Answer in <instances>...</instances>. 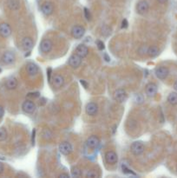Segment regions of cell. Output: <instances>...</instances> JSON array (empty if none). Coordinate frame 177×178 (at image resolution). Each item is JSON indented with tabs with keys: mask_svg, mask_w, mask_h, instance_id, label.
Returning <instances> with one entry per match:
<instances>
[{
	"mask_svg": "<svg viewBox=\"0 0 177 178\" xmlns=\"http://www.w3.org/2000/svg\"><path fill=\"white\" fill-rule=\"evenodd\" d=\"M58 149H59L60 153L63 154V155H69L73 151V147H72L71 143L69 142H62L59 144Z\"/></svg>",
	"mask_w": 177,
	"mask_h": 178,
	"instance_id": "cell-1",
	"label": "cell"
},
{
	"mask_svg": "<svg viewBox=\"0 0 177 178\" xmlns=\"http://www.w3.org/2000/svg\"><path fill=\"white\" fill-rule=\"evenodd\" d=\"M128 98V94H127L126 90L123 89H117L114 92V99L116 102H124Z\"/></svg>",
	"mask_w": 177,
	"mask_h": 178,
	"instance_id": "cell-2",
	"label": "cell"
},
{
	"mask_svg": "<svg viewBox=\"0 0 177 178\" xmlns=\"http://www.w3.org/2000/svg\"><path fill=\"white\" fill-rule=\"evenodd\" d=\"M131 152L133 153L135 155H140L144 151V144L141 142H135L131 145Z\"/></svg>",
	"mask_w": 177,
	"mask_h": 178,
	"instance_id": "cell-3",
	"label": "cell"
},
{
	"mask_svg": "<svg viewBox=\"0 0 177 178\" xmlns=\"http://www.w3.org/2000/svg\"><path fill=\"white\" fill-rule=\"evenodd\" d=\"M85 34V29L82 25H75L72 30H71V35L72 37L76 39H80L83 37V35Z\"/></svg>",
	"mask_w": 177,
	"mask_h": 178,
	"instance_id": "cell-4",
	"label": "cell"
},
{
	"mask_svg": "<svg viewBox=\"0 0 177 178\" xmlns=\"http://www.w3.org/2000/svg\"><path fill=\"white\" fill-rule=\"evenodd\" d=\"M149 9V3L146 0H141L137 3L136 12L140 15H144L145 13L148 12Z\"/></svg>",
	"mask_w": 177,
	"mask_h": 178,
	"instance_id": "cell-5",
	"label": "cell"
},
{
	"mask_svg": "<svg viewBox=\"0 0 177 178\" xmlns=\"http://www.w3.org/2000/svg\"><path fill=\"white\" fill-rule=\"evenodd\" d=\"M168 69L167 67H164V66H160L158 68L155 69V74L157 78L161 79V80H164L167 78V76H168Z\"/></svg>",
	"mask_w": 177,
	"mask_h": 178,
	"instance_id": "cell-6",
	"label": "cell"
},
{
	"mask_svg": "<svg viewBox=\"0 0 177 178\" xmlns=\"http://www.w3.org/2000/svg\"><path fill=\"white\" fill-rule=\"evenodd\" d=\"M86 144L89 149H92V150L96 149L100 144V139L98 137L92 135V136L89 137V138L86 141Z\"/></svg>",
	"mask_w": 177,
	"mask_h": 178,
	"instance_id": "cell-7",
	"label": "cell"
},
{
	"mask_svg": "<svg viewBox=\"0 0 177 178\" xmlns=\"http://www.w3.org/2000/svg\"><path fill=\"white\" fill-rule=\"evenodd\" d=\"M12 35V28L6 23L0 24V36L2 38H7Z\"/></svg>",
	"mask_w": 177,
	"mask_h": 178,
	"instance_id": "cell-8",
	"label": "cell"
},
{
	"mask_svg": "<svg viewBox=\"0 0 177 178\" xmlns=\"http://www.w3.org/2000/svg\"><path fill=\"white\" fill-rule=\"evenodd\" d=\"M22 109L25 113L32 114L36 110V104L32 101H30V100H26L25 102H24L23 105H22Z\"/></svg>",
	"mask_w": 177,
	"mask_h": 178,
	"instance_id": "cell-9",
	"label": "cell"
},
{
	"mask_svg": "<svg viewBox=\"0 0 177 178\" xmlns=\"http://www.w3.org/2000/svg\"><path fill=\"white\" fill-rule=\"evenodd\" d=\"M53 48V43L50 39H44L40 44V51L43 53H49Z\"/></svg>",
	"mask_w": 177,
	"mask_h": 178,
	"instance_id": "cell-10",
	"label": "cell"
},
{
	"mask_svg": "<svg viewBox=\"0 0 177 178\" xmlns=\"http://www.w3.org/2000/svg\"><path fill=\"white\" fill-rule=\"evenodd\" d=\"M85 111L89 116H96L98 112V106L96 102H90L86 104Z\"/></svg>",
	"mask_w": 177,
	"mask_h": 178,
	"instance_id": "cell-11",
	"label": "cell"
},
{
	"mask_svg": "<svg viewBox=\"0 0 177 178\" xmlns=\"http://www.w3.org/2000/svg\"><path fill=\"white\" fill-rule=\"evenodd\" d=\"M1 60L4 64H12L15 61V55L12 51H6L2 56Z\"/></svg>",
	"mask_w": 177,
	"mask_h": 178,
	"instance_id": "cell-12",
	"label": "cell"
},
{
	"mask_svg": "<svg viewBox=\"0 0 177 178\" xmlns=\"http://www.w3.org/2000/svg\"><path fill=\"white\" fill-rule=\"evenodd\" d=\"M81 64H82V57H80L76 53L71 55L70 57L69 58V64L74 69L78 68L81 65Z\"/></svg>",
	"mask_w": 177,
	"mask_h": 178,
	"instance_id": "cell-13",
	"label": "cell"
},
{
	"mask_svg": "<svg viewBox=\"0 0 177 178\" xmlns=\"http://www.w3.org/2000/svg\"><path fill=\"white\" fill-rule=\"evenodd\" d=\"M105 160L109 164H115L118 161V156L114 151H107L105 154Z\"/></svg>",
	"mask_w": 177,
	"mask_h": 178,
	"instance_id": "cell-14",
	"label": "cell"
},
{
	"mask_svg": "<svg viewBox=\"0 0 177 178\" xmlns=\"http://www.w3.org/2000/svg\"><path fill=\"white\" fill-rule=\"evenodd\" d=\"M145 92H146V95L149 97H155L157 93V85L154 83L148 84L145 88Z\"/></svg>",
	"mask_w": 177,
	"mask_h": 178,
	"instance_id": "cell-15",
	"label": "cell"
},
{
	"mask_svg": "<svg viewBox=\"0 0 177 178\" xmlns=\"http://www.w3.org/2000/svg\"><path fill=\"white\" fill-rule=\"evenodd\" d=\"M41 11L45 16H50L54 12V6L51 2H45L42 4Z\"/></svg>",
	"mask_w": 177,
	"mask_h": 178,
	"instance_id": "cell-16",
	"label": "cell"
},
{
	"mask_svg": "<svg viewBox=\"0 0 177 178\" xmlns=\"http://www.w3.org/2000/svg\"><path fill=\"white\" fill-rule=\"evenodd\" d=\"M52 85L53 87L59 89L64 85V78L61 75H55L52 78Z\"/></svg>",
	"mask_w": 177,
	"mask_h": 178,
	"instance_id": "cell-17",
	"label": "cell"
},
{
	"mask_svg": "<svg viewBox=\"0 0 177 178\" xmlns=\"http://www.w3.org/2000/svg\"><path fill=\"white\" fill-rule=\"evenodd\" d=\"M76 54L78 55L80 57L83 58L85 57H87L89 54L88 47L85 44H79L76 49Z\"/></svg>",
	"mask_w": 177,
	"mask_h": 178,
	"instance_id": "cell-18",
	"label": "cell"
},
{
	"mask_svg": "<svg viewBox=\"0 0 177 178\" xmlns=\"http://www.w3.org/2000/svg\"><path fill=\"white\" fill-rule=\"evenodd\" d=\"M26 71L28 75L30 76H36L38 73V67L34 63H29L26 65Z\"/></svg>",
	"mask_w": 177,
	"mask_h": 178,
	"instance_id": "cell-19",
	"label": "cell"
},
{
	"mask_svg": "<svg viewBox=\"0 0 177 178\" xmlns=\"http://www.w3.org/2000/svg\"><path fill=\"white\" fill-rule=\"evenodd\" d=\"M34 45V42L32 40V38L30 37H25L22 39V46L24 48V50L25 51H30L33 48Z\"/></svg>",
	"mask_w": 177,
	"mask_h": 178,
	"instance_id": "cell-20",
	"label": "cell"
},
{
	"mask_svg": "<svg viewBox=\"0 0 177 178\" xmlns=\"http://www.w3.org/2000/svg\"><path fill=\"white\" fill-rule=\"evenodd\" d=\"M5 86L8 89H15L17 87V80L13 76L9 77L5 82Z\"/></svg>",
	"mask_w": 177,
	"mask_h": 178,
	"instance_id": "cell-21",
	"label": "cell"
},
{
	"mask_svg": "<svg viewBox=\"0 0 177 178\" xmlns=\"http://www.w3.org/2000/svg\"><path fill=\"white\" fill-rule=\"evenodd\" d=\"M147 54L150 57H155L160 54V50H159V48L157 46L152 45V46H149L147 49Z\"/></svg>",
	"mask_w": 177,
	"mask_h": 178,
	"instance_id": "cell-22",
	"label": "cell"
},
{
	"mask_svg": "<svg viewBox=\"0 0 177 178\" xmlns=\"http://www.w3.org/2000/svg\"><path fill=\"white\" fill-rule=\"evenodd\" d=\"M8 5L13 11H17L20 8V2L19 0H9Z\"/></svg>",
	"mask_w": 177,
	"mask_h": 178,
	"instance_id": "cell-23",
	"label": "cell"
},
{
	"mask_svg": "<svg viewBox=\"0 0 177 178\" xmlns=\"http://www.w3.org/2000/svg\"><path fill=\"white\" fill-rule=\"evenodd\" d=\"M168 102L171 105H177V92H171L168 95Z\"/></svg>",
	"mask_w": 177,
	"mask_h": 178,
	"instance_id": "cell-24",
	"label": "cell"
},
{
	"mask_svg": "<svg viewBox=\"0 0 177 178\" xmlns=\"http://www.w3.org/2000/svg\"><path fill=\"white\" fill-rule=\"evenodd\" d=\"M52 137H53V134H52V132H51L50 129H44L42 131V137H43V139L49 141L52 138Z\"/></svg>",
	"mask_w": 177,
	"mask_h": 178,
	"instance_id": "cell-25",
	"label": "cell"
},
{
	"mask_svg": "<svg viewBox=\"0 0 177 178\" xmlns=\"http://www.w3.org/2000/svg\"><path fill=\"white\" fill-rule=\"evenodd\" d=\"M82 174V170L78 168V167H72L71 169V176L74 177H79Z\"/></svg>",
	"mask_w": 177,
	"mask_h": 178,
	"instance_id": "cell-26",
	"label": "cell"
},
{
	"mask_svg": "<svg viewBox=\"0 0 177 178\" xmlns=\"http://www.w3.org/2000/svg\"><path fill=\"white\" fill-rule=\"evenodd\" d=\"M7 138V131L4 128H0V142H3Z\"/></svg>",
	"mask_w": 177,
	"mask_h": 178,
	"instance_id": "cell-27",
	"label": "cell"
},
{
	"mask_svg": "<svg viewBox=\"0 0 177 178\" xmlns=\"http://www.w3.org/2000/svg\"><path fill=\"white\" fill-rule=\"evenodd\" d=\"M87 177H98V174L95 170H89L86 174Z\"/></svg>",
	"mask_w": 177,
	"mask_h": 178,
	"instance_id": "cell-28",
	"label": "cell"
},
{
	"mask_svg": "<svg viewBox=\"0 0 177 178\" xmlns=\"http://www.w3.org/2000/svg\"><path fill=\"white\" fill-rule=\"evenodd\" d=\"M122 169H123V172L125 173V174H132V175H136L134 172H132V170H130L129 169H128L125 165H122Z\"/></svg>",
	"mask_w": 177,
	"mask_h": 178,
	"instance_id": "cell-29",
	"label": "cell"
},
{
	"mask_svg": "<svg viewBox=\"0 0 177 178\" xmlns=\"http://www.w3.org/2000/svg\"><path fill=\"white\" fill-rule=\"evenodd\" d=\"M96 45H97V48L99 50H103L104 49V44L102 43V41H100V40L96 41Z\"/></svg>",
	"mask_w": 177,
	"mask_h": 178,
	"instance_id": "cell-30",
	"label": "cell"
},
{
	"mask_svg": "<svg viewBox=\"0 0 177 178\" xmlns=\"http://www.w3.org/2000/svg\"><path fill=\"white\" fill-rule=\"evenodd\" d=\"M84 15H85V17L89 20L91 18V16H90V13H89V11L87 8H84Z\"/></svg>",
	"mask_w": 177,
	"mask_h": 178,
	"instance_id": "cell-31",
	"label": "cell"
},
{
	"mask_svg": "<svg viewBox=\"0 0 177 178\" xmlns=\"http://www.w3.org/2000/svg\"><path fill=\"white\" fill-rule=\"evenodd\" d=\"M4 109L2 106H0V119L4 116Z\"/></svg>",
	"mask_w": 177,
	"mask_h": 178,
	"instance_id": "cell-32",
	"label": "cell"
},
{
	"mask_svg": "<svg viewBox=\"0 0 177 178\" xmlns=\"http://www.w3.org/2000/svg\"><path fill=\"white\" fill-rule=\"evenodd\" d=\"M70 177L69 176V174H67V173H62V174H60L59 176H58V177H66V178H68Z\"/></svg>",
	"mask_w": 177,
	"mask_h": 178,
	"instance_id": "cell-33",
	"label": "cell"
},
{
	"mask_svg": "<svg viewBox=\"0 0 177 178\" xmlns=\"http://www.w3.org/2000/svg\"><path fill=\"white\" fill-rule=\"evenodd\" d=\"M127 26H128V22H127L126 19H124L123 21V28H126Z\"/></svg>",
	"mask_w": 177,
	"mask_h": 178,
	"instance_id": "cell-34",
	"label": "cell"
},
{
	"mask_svg": "<svg viewBox=\"0 0 177 178\" xmlns=\"http://www.w3.org/2000/svg\"><path fill=\"white\" fill-rule=\"evenodd\" d=\"M4 171V164L2 163H0V174H2Z\"/></svg>",
	"mask_w": 177,
	"mask_h": 178,
	"instance_id": "cell-35",
	"label": "cell"
},
{
	"mask_svg": "<svg viewBox=\"0 0 177 178\" xmlns=\"http://www.w3.org/2000/svg\"><path fill=\"white\" fill-rule=\"evenodd\" d=\"M81 84L85 87V88H87V84H86V83H85V81L84 80H81Z\"/></svg>",
	"mask_w": 177,
	"mask_h": 178,
	"instance_id": "cell-36",
	"label": "cell"
},
{
	"mask_svg": "<svg viewBox=\"0 0 177 178\" xmlns=\"http://www.w3.org/2000/svg\"><path fill=\"white\" fill-rule=\"evenodd\" d=\"M51 69H48V76H49V80L51 81Z\"/></svg>",
	"mask_w": 177,
	"mask_h": 178,
	"instance_id": "cell-37",
	"label": "cell"
},
{
	"mask_svg": "<svg viewBox=\"0 0 177 178\" xmlns=\"http://www.w3.org/2000/svg\"><path fill=\"white\" fill-rule=\"evenodd\" d=\"M174 89H176V91L177 92V80L175 82V84H174Z\"/></svg>",
	"mask_w": 177,
	"mask_h": 178,
	"instance_id": "cell-38",
	"label": "cell"
},
{
	"mask_svg": "<svg viewBox=\"0 0 177 178\" xmlns=\"http://www.w3.org/2000/svg\"><path fill=\"white\" fill-rule=\"evenodd\" d=\"M157 1H158L159 3H161V4H165L168 0H157Z\"/></svg>",
	"mask_w": 177,
	"mask_h": 178,
	"instance_id": "cell-39",
	"label": "cell"
}]
</instances>
